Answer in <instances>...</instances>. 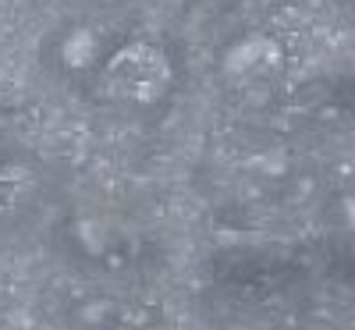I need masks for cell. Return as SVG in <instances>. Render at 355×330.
Instances as JSON below:
<instances>
[{
    "label": "cell",
    "mask_w": 355,
    "mask_h": 330,
    "mask_svg": "<svg viewBox=\"0 0 355 330\" xmlns=\"http://www.w3.org/2000/svg\"><path fill=\"white\" fill-rule=\"evenodd\" d=\"M281 61V46L270 36H249L227 53V71L239 78H259Z\"/></svg>",
    "instance_id": "2"
},
{
    "label": "cell",
    "mask_w": 355,
    "mask_h": 330,
    "mask_svg": "<svg viewBox=\"0 0 355 330\" xmlns=\"http://www.w3.org/2000/svg\"><path fill=\"white\" fill-rule=\"evenodd\" d=\"M171 85V61L153 43H128L103 68V89L125 103H157Z\"/></svg>",
    "instance_id": "1"
},
{
    "label": "cell",
    "mask_w": 355,
    "mask_h": 330,
    "mask_svg": "<svg viewBox=\"0 0 355 330\" xmlns=\"http://www.w3.org/2000/svg\"><path fill=\"white\" fill-rule=\"evenodd\" d=\"M28 189H33V171L28 167H21V164L0 167V217L11 214V209L28 196Z\"/></svg>",
    "instance_id": "3"
}]
</instances>
